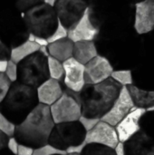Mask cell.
<instances>
[{
	"mask_svg": "<svg viewBox=\"0 0 154 155\" xmlns=\"http://www.w3.org/2000/svg\"><path fill=\"white\" fill-rule=\"evenodd\" d=\"M101 120L99 119H94V118H89V117H85V116H81L79 119V123L81 124V125L83 126V128L85 130V132H89L92 129H93L95 127V125L100 122Z\"/></svg>",
	"mask_w": 154,
	"mask_h": 155,
	"instance_id": "cell-31",
	"label": "cell"
},
{
	"mask_svg": "<svg viewBox=\"0 0 154 155\" xmlns=\"http://www.w3.org/2000/svg\"><path fill=\"white\" fill-rule=\"evenodd\" d=\"M111 78L123 87L133 84V76L131 70H113Z\"/></svg>",
	"mask_w": 154,
	"mask_h": 155,
	"instance_id": "cell-24",
	"label": "cell"
},
{
	"mask_svg": "<svg viewBox=\"0 0 154 155\" xmlns=\"http://www.w3.org/2000/svg\"><path fill=\"white\" fill-rule=\"evenodd\" d=\"M33 153H34V149L22 144L18 145L17 155H33Z\"/></svg>",
	"mask_w": 154,
	"mask_h": 155,
	"instance_id": "cell-35",
	"label": "cell"
},
{
	"mask_svg": "<svg viewBox=\"0 0 154 155\" xmlns=\"http://www.w3.org/2000/svg\"><path fill=\"white\" fill-rule=\"evenodd\" d=\"M29 32L14 4H0V38L11 49L27 41Z\"/></svg>",
	"mask_w": 154,
	"mask_h": 155,
	"instance_id": "cell-4",
	"label": "cell"
},
{
	"mask_svg": "<svg viewBox=\"0 0 154 155\" xmlns=\"http://www.w3.org/2000/svg\"><path fill=\"white\" fill-rule=\"evenodd\" d=\"M113 150H114L115 155H125V153H124V146H123V143H119L117 144V146Z\"/></svg>",
	"mask_w": 154,
	"mask_h": 155,
	"instance_id": "cell-38",
	"label": "cell"
},
{
	"mask_svg": "<svg viewBox=\"0 0 154 155\" xmlns=\"http://www.w3.org/2000/svg\"><path fill=\"white\" fill-rule=\"evenodd\" d=\"M125 155H154V141L143 130L123 143Z\"/></svg>",
	"mask_w": 154,
	"mask_h": 155,
	"instance_id": "cell-17",
	"label": "cell"
},
{
	"mask_svg": "<svg viewBox=\"0 0 154 155\" xmlns=\"http://www.w3.org/2000/svg\"><path fill=\"white\" fill-rule=\"evenodd\" d=\"M85 137L86 132L78 121L61 123L54 124L48 143L60 151L66 152L67 149L84 143Z\"/></svg>",
	"mask_w": 154,
	"mask_h": 155,
	"instance_id": "cell-7",
	"label": "cell"
},
{
	"mask_svg": "<svg viewBox=\"0 0 154 155\" xmlns=\"http://www.w3.org/2000/svg\"><path fill=\"white\" fill-rule=\"evenodd\" d=\"M67 36H68V30H67L66 28H64V27L58 22V25H57L56 30L54 31V33L47 40H48V43L51 44V43L56 42V41H58V40L66 38Z\"/></svg>",
	"mask_w": 154,
	"mask_h": 155,
	"instance_id": "cell-28",
	"label": "cell"
},
{
	"mask_svg": "<svg viewBox=\"0 0 154 155\" xmlns=\"http://www.w3.org/2000/svg\"><path fill=\"white\" fill-rule=\"evenodd\" d=\"M127 90L136 108L146 110L154 106V90H144L135 84L127 86Z\"/></svg>",
	"mask_w": 154,
	"mask_h": 155,
	"instance_id": "cell-21",
	"label": "cell"
},
{
	"mask_svg": "<svg viewBox=\"0 0 154 155\" xmlns=\"http://www.w3.org/2000/svg\"><path fill=\"white\" fill-rule=\"evenodd\" d=\"M34 40H35V36H34L33 34L29 33V35H28V38H27V41L32 42V43H34Z\"/></svg>",
	"mask_w": 154,
	"mask_h": 155,
	"instance_id": "cell-43",
	"label": "cell"
},
{
	"mask_svg": "<svg viewBox=\"0 0 154 155\" xmlns=\"http://www.w3.org/2000/svg\"><path fill=\"white\" fill-rule=\"evenodd\" d=\"M50 113L54 124L77 122L82 116V105L79 93L64 87L62 96L50 106Z\"/></svg>",
	"mask_w": 154,
	"mask_h": 155,
	"instance_id": "cell-8",
	"label": "cell"
},
{
	"mask_svg": "<svg viewBox=\"0 0 154 155\" xmlns=\"http://www.w3.org/2000/svg\"><path fill=\"white\" fill-rule=\"evenodd\" d=\"M74 45V43L68 37L51 43L47 46L49 56L64 63L73 57Z\"/></svg>",
	"mask_w": 154,
	"mask_h": 155,
	"instance_id": "cell-19",
	"label": "cell"
},
{
	"mask_svg": "<svg viewBox=\"0 0 154 155\" xmlns=\"http://www.w3.org/2000/svg\"><path fill=\"white\" fill-rule=\"evenodd\" d=\"M85 143L87 144H99L114 149L120 142L115 127L100 121L93 129L86 133Z\"/></svg>",
	"mask_w": 154,
	"mask_h": 155,
	"instance_id": "cell-12",
	"label": "cell"
},
{
	"mask_svg": "<svg viewBox=\"0 0 154 155\" xmlns=\"http://www.w3.org/2000/svg\"><path fill=\"white\" fill-rule=\"evenodd\" d=\"M36 91L39 104L50 107L62 96L64 85L61 82L50 78L41 84Z\"/></svg>",
	"mask_w": 154,
	"mask_h": 155,
	"instance_id": "cell-18",
	"label": "cell"
},
{
	"mask_svg": "<svg viewBox=\"0 0 154 155\" xmlns=\"http://www.w3.org/2000/svg\"><path fill=\"white\" fill-rule=\"evenodd\" d=\"M15 130V125L12 124L8 119H6L0 113V132L5 134L8 138L14 137Z\"/></svg>",
	"mask_w": 154,
	"mask_h": 155,
	"instance_id": "cell-26",
	"label": "cell"
},
{
	"mask_svg": "<svg viewBox=\"0 0 154 155\" xmlns=\"http://www.w3.org/2000/svg\"><path fill=\"white\" fill-rule=\"evenodd\" d=\"M135 108L127 87H123L114 104L101 121L115 127L132 110Z\"/></svg>",
	"mask_w": 154,
	"mask_h": 155,
	"instance_id": "cell-11",
	"label": "cell"
},
{
	"mask_svg": "<svg viewBox=\"0 0 154 155\" xmlns=\"http://www.w3.org/2000/svg\"><path fill=\"white\" fill-rule=\"evenodd\" d=\"M89 5L81 0H56L54 11L59 23L68 31L83 17Z\"/></svg>",
	"mask_w": 154,
	"mask_h": 155,
	"instance_id": "cell-9",
	"label": "cell"
},
{
	"mask_svg": "<svg viewBox=\"0 0 154 155\" xmlns=\"http://www.w3.org/2000/svg\"><path fill=\"white\" fill-rule=\"evenodd\" d=\"M5 74L11 83L17 82V64L12 62L11 60L7 61Z\"/></svg>",
	"mask_w": 154,
	"mask_h": 155,
	"instance_id": "cell-29",
	"label": "cell"
},
{
	"mask_svg": "<svg viewBox=\"0 0 154 155\" xmlns=\"http://www.w3.org/2000/svg\"><path fill=\"white\" fill-rule=\"evenodd\" d=\"M11 48H9L0 38V61H9Z\"/></svg>",
	"mask_w": 154,
	"mask_h": 155,
	"instance_id": "cell-32",
	"label": "cell"
},
{
	"mask_svg": "<svg viewBox=\"0 0 154 155\" xmlns=\"http://www.w3.org/2000/svg\"><path fill=\"white\" fill-rule=\"evenodd\" d=\"M50 79L47 57L36 52L17 64V82L37 89Z\"/></svg>",
	"mask_w": 154,
	"mask_h": 155,
	"instance_id": "cell-6",
	"label": "cell"
},
{
	"mask_svg": "<svg viewBox=\"0 0 154 155\" xmlns=\"http://www.w3.org/2000/svg\"><path fill=\"white\" fill-rule=\"evenodd\" d=\"M134 29L138 35H146L154 30V0L135 4Z\"/></svg>",
	"mask_w": 154,
	"mask_h": 155,
	"instance_id": "cell-15",
	"label": "cell"
},
{
	"mask_svg": "<svg viewBox=\"0 0 154 155\" xmlns=\"http://www.w3.org/2000/svg\"><path fill=\"white\" fill-rule=\"evenodd\" d=\"M145 114V109L135 107L115 126L120 143H124L142 130L141 120Z\"/></svg>",
	"mask_w": 154,
	"mask_h": 155,
	"instance_id": "cell-14",
	"label": "cell"
},
{
	"mask_svg": "<svg viewBox=\"0 0 154 155\" xmlns=\"http://www.w3.org/2000/svg\"><path fill=\"white\" fill-rule=\"evenodd\" d=\"M12 83L5 76V73H0V103L5 97Z\"/></svg>",
	"mask_w": 154,
	"mask_h": 155,
	"instance_id": "cell-30",
	"label": "cell"
},
{
	"mask_svg": "<svg viewBox=\"0 0 154 155\" xmlns=\"http://www.w3.org/2000/svg\"><path fill=\"white\" fill-rule=\"evenodd\" d=\"M25 24L29 33L35 37L48 39L56 30L58 18L54 7L37 0L36 4L22 13Z\"/></svg>",
	"mask_w": 154,
	"mask_h": 155,
	"instance_id": "cell-5",
	"label": "cell"
},
{
	"mask_svg": "<svg viewBox=\"0 0 154 155\" xmlns=\"http://www.w3.org/2000/svg\"><path fill=\"white\" fill-rule=\"evenodd\" d=\"M0 155H14L8 149H5L0 151Z\"/></svg>",
	"mask_w": 154,
	"mask_h": 155,
	"instance_id": "cell-42",
	"label": "cell"
},
{
	"mask_svg": "<svg viewBox=\"0 0 154 155\" xmlns=\"http://www.w3.org/2000/svg\"><path fill=\"white\" fill-rule=\"evenodd\" d=\"M38 50H39V46L35 43L25 41L22 45L11 49L10 60L15 64H18L24 59L32 55L33 54L38 52Z\"/></svg>",
	"mask_w": 154,
	"mask_h": 155,
	"instance_id": "cell-22",
	"label": "cell"
},
{
	"mask_svg": "<svg viewBox=\"0 0 154 155\" xmlns=\"http://www.w3.org/2000/svg\"><path fill=\"white\" fill-rule=\"evenodd\" d=\"M47 64H48V72H49L50 78L62 83L64 74L63 63L49 56L47 57Z\"/></svg>",
	"mask_w": 154,
	"mask_h": 155,
	"instance_id": "cell-23",
	"label": "cell"
},
{
	"mask_svg": "<svg viewBox=\"0 0 154 155\" xmlns=\"http://www.w3.org/2000/svg\"><path fill=\"white\" fill-rule=\"evenodd\" d=\"M100 32L99 27H97L92 21L89 13V6L86 9L83 17L78 21V23L68 31V38L74 43L81 41H94Z\"/></svg>",
	"mask_w": 154,
	"mask_h": 155,
	"instance_id": "cell-16",
	"label": "cell"
},
{
	"mask_svg": "<svg viewBox=\"0 0 154 155\" xmlns=\"http://www.w3.org/2000/svg\"><path fill=\"white\" fill-rule=\"evenodd\" d=\"M86 143L84 142V143H83L82 144H80V145H77V146H74V147H71V148H69V149H67L66 150V154H81L82 153V152L84 151V147L86 146Z\"/></svg>",
	"mask_w": 154,
	"mask_h": 155,
	"instance_id": "cell-34",
	"label": "cell"
},
{
	"mask_svg": "<svg viewBox=\"0 0 154 155\" xmlns=\"http://www.w3.org/2000/svg\"><path fill=\"white\" fill-rule=\"evenodd\" d=\"M98 55V51L94 42L93 41H81L74 45L73 58L80 64L85 65L91 60Z\"/></svg>",
	"mask_w": 154,
	"mask_h": 155,
	"instance_id": "cell-20",
	"label": "cell"
},
{
	"mask_svg": "<svg viewBox=\"0 0 154 155\" xmlns=\"http://www.w3.org/2000/svg\"><path fill=\"white\" fill-rule=\"evenodd\" d=\"M18 145L19 143L15 140V137H10L8 139L7 143V149L13 153L14 155H17V150H18Z\"/></svg>",
	"mask_w": 154,
	"mask_h": 155,
	"instance_id": "cell-33",
	"label": "cell"
},
{
	"mask_svg": "<svg viewBox=\"0 0 154 155\" xmlns=\"http://www.w3.org/2000/svg\"><path fill=\"white\" fill-rule=\"evenodd\" d=\"M68 155H79V154H68Z\"/></svg>",
	"mask_w": 154,
	"mask_h": 155,
	"instance_id": "cell-44",
	"label": "cell"
},
{
	"mask_svg": "<svg viewBox=\"0 0 154 155\" xmlns=\"http://www.w3.org/2000/svg\"><path fill=\"white\" fill-rule=\"evenodd\" d=\"M33 155H67L66 154V152H63V151H60L56 148H54V146L50 145L49 143L40 147V148H37V149H34V153Z\"/></svg>",
	"mask_w": 154,
	"mask_h": 155,
	"instance_id": "cell-27",
	"label": "cell"
},
{
	"mask_svg": "<svg viewBox=\"0 0 154 155\" xmlns=\"http://www.w3.org/2000/svg\"><path fill=\"white\" fill-rule=\"evenodd\" d=\"M63 66L64 74L62 84L64 87L72 92L80 93L85 85L84 65L72 57L64 62Z\"/></svg>",
	"mask_w": 154,
	"mask_h": 155,
	"instance_id": "cell-13",
	"label": "cell"
},
{
	"mask_svg": "<svg viewBox=\"0 0 154 155\" xmlns=\"http://www.w3.org/2000/svg\"><path fill=\"white\" fill-rule=\"evenodd\" d=\"M113 66L103 56L98 54L84 65L85 84H97L111 78Z\"/></svg>",
	"mask_w": 154,
	"mask_h": 155,
	"instance_id": "cell-10",
	"label": "cell"
},
{
	"mask_svg": "<svg viewBox=\"0 0 154 155\" xmlns=\"http://www.w3.org/2000/svg\"><path fill=\"white\" fill-rule=\"evenodd\" d=\"M34 43L39 46H48L49 43H48V40L45 39V38H42V37H35V40H34Z\"/></svg>",
	"mask_w": 154,
	"mask_h": 155,
	"instance_id": "cell-37",
	"label": "cell"
},
{
	"mask_svg": "<svg viewBox=\"0 0 154 155\" xmlns=\"http://www.w3.org/2000/svg\"><path fill=\"white\" fill-rule=\"evenodd\" d=\"M54 124L50 107L39 104L20 124L15 126L14 137L19 144L34 150L48 143Z\"/></svg>",
	"mask_w": 154,
	"mask_h": 155,
	"instance_id": "cell-1",
	"label": "cell"
},
{
	"mask_svg": "<svg viewBox=\"0 0 154 155\" xmlns=\"http://www.w3.org/2000/svg\"><path fill=\"white\" fill-rule=\"evenodd\" d=\"M38 52H40V53H41L42 54H44V56L49 57V53H48V49H47L46 46H41V47H39Z\"/></svg>",
	"mask_w": 154,
	"mask_h": 155,
	"instance_id": "cell-39",
	"label": "cell"
},
{
	"mask_svg": "<svg viewBox=\"0 0 154 155\" xmlns=\"http://www.w3.org/2000/svg\"><path fill=\"white\" fill-rule=\"evenodd\" d=\"M8 137L0 132V151L7 149V143H8Z\"/></svg>",
	"mask_w": 154,
	"mask_h": 155,
	"instance_id": "cell-36",
	"label": "cell"
},
{
	"mask_svg": "<svg viewBox=\"0 0 154 155\" xmlns=\"http://www.w3.org/2000/svg\"><path fill=\"white\" fill-rule=\"evenodd\" d=\"M44 4H46L47 5L51 6V7H54V5H55V3H56V0H44Z\"/></svg>",
	"mask_w": 154,
	"mask_h": 155,
	"instance_id": "cell-41",
	"label": "cell"
},
{
	"mask_svg": "<svg viewBox=\"0 0 154 155\" xmlns=\"http://www.w3.org/2000/svg\"><path fill=\"white\" fill-rule=\"evenodd\" d=\"M38 104L36 89L15 82L12 83L5 97L0 103V113L16 126Z\"/></svg>",
	"mask_w": 154,
	"mask_h": 155,
	"instance_id": "cell-3",
	"label": "cell"
},
{
	"mask_svg": "<svg viewBox=\"0 0 154 155\" xmlns=\"http://www.w3.org/2000/svg\"><path fill=\"white\" fill-rule=\"evenodd\" d=\"M122 88L112 78L97 84H85L79 93L82 115L101 120L114 104Z\"/></svg>",
	"mask_w": 154,
	"mask_h": 155,
	"instance_id": "cell-2",
	"label": "cell"
},
{
	"mask_svg": "<svg viewBox=\"0 0 154 155\" xmlns=\"http://www.w3.org/2000/svg\"><path fill=\"white\" fill-rule=\"evenodd\" d=\"M80 155H115L114 150L99 144H86Z\"/></svg>",
	"mask_w": 154,
	"mask_h": 155,
	"instance_id": "cell-25",
	"label": "cell"
},
{
	"mask_svg": "<svg viewBox=\"0 0 154 155\" xmlns=\"http://www.w3.org/2000/svg\"><path fill=\"white\" fill-rule=\"evenodd\" d=\"M7 65V61H0V73H5Z\"/></svg>",
	"mask_w": 154,
	"mask_h": 155,
	"instance_id": "cell-40",
	"label": "cell"
}]
</instances>
